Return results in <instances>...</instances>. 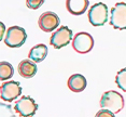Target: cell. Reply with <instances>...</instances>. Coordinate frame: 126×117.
<instances>
[{"label": "cell", "mask_w": 126, "mask_h": 117, "mask_svg": "<svg viewBox=\"0 0 126 117\" xmlns=\"http://www.w3.org/2000/svg\"><path fill=\"white\" fill-rule=\"evenodd\" d=\"M90 1L88 0H66V8L72 15H82L86 12Z\"/></svg>", "instance_id": "30bf717a"}, {"label": "cell", "mask_w": 126, "mask_h": 117, "mask_svg": "<svg viewBox=\"0 0 126 117\" xmlns=\"http://www.w3.org/2000/svg\"><path fill=\"white\" fill-rule=\"evenodd\" d=\"M72 47L76 52L80 54H86L93 50L94 39L88 33H78L72 39Z\"/></svg>", "instance_id": "5b68a950"}, {"label": "cell", "mask_w": 126, "mask_h": 117, "mask_svg": "<svg viewBox=\"0 0 126 117\" xmlns=\"http://www.w3.org/2000/svg\"><path fill=\"white\" fill-rule=\"evenodd\" d=\"M37 65L32 60H23L18 64V74L24 78H32L37 74Z\"/></svg>", "instance_id": "8fae6325"}, {"label": "cell", "mask_w": 126, "mask_h": 117, "mask_svg": "<svg viewBox=\"0 0 126 117\" xmlns=\"http://www.w3.org/2000/svg\"><path fill=\"white\" fill-rule=\"evenodd\" d=\"M27 39L26 30L19 26H12L7 29L4 37V44L10 48H19L25 44Z\"/></svg>", "instance_id": "3957f363"}, {"label": "cell", "mask_w": 126, "mask_h": 117, "mask_svg": "<svg viewBox=\"0 0 126 117\" xmlns=\"http://www.w3.org/2000/svg\"><path fill=\"white\" fill-rule=\"evenodd\" d=\"M115 84L121 90L126 92V67L122 68L115 76Z\"/></svg>", "instance_id": "9a60e30c"}, {"label": "cell", "mask_w": 126, "mask_h": 117, "mask_svg": "<svg viewBox=\"0 0 126 117\" xmlns=\"http://www.w3.org/2000/svg\"><path fill=\"white\" fill-rule=\"evenodd\" d=\"M113 116H115L114 113L109 110H106V108H102L101 111L97 112L96 114V117H113Z\"/></svg>", "instance_id": "e0dca14e"}, {"label": "cell", "mask_w": 126, "mask_h": 117, "mask_svg": "<svg viewBox=\"0 0 126 117\" xmlns=\"http://www.w3.org/2000/svg\"><path fill=\"white\" fill-rule=\"evenodd\" d=\"M108 7L104 2L95 3L88 10V21L93 26H104L108 21Z\"/></svg>", "instance_id": "7a4b0ae2"}, {"label": "cell", "mask_w": 126, "mask_h": 117, "mask_svg": "<svg viewBox=\"0 0 126 117\" xmlns=\"http://www.w3.org/2000/svg\"><path fill=\"white\" fill-rule=\"evenodd\" d=\"M110 25L114 29H126V2H117L110 11Z\"/></svg>", "instance_id": "277c9868"}, {"label": "cell", "mask_w": 126, "mask_h": 117, "mask_svg": "<svg viewBox=\"0 0 126 117\" xmlns=\"http://www.w3.org/2000/svg\"><path fill=\"white\" fill-rule=\"evenodd\" d=\"M86 78L81 74H73L68 79V87L72 92H82L86 88Z\"/></svg>", "instance_id": "7c38bea8"}, {"label": "cell", "mask_w": 126, "mask_h": 117, "mask_svg": "<svg viewBox=\"0 0 126 117\" xmlns=\"http://www.w3.org/2000/svg\"><path fill=\"white\" fill-rule=\"evenodd\" d=\"M1 99L5 102H12L22 94V87L18 81L9 80L4 81L0 88Z\"/></svg>", "instance_id": "ba28073f"}, {"label": "cell", "mask_w": 126, "mask_h": 117, "mask_svg": "<svg viewBox=\"0 0 126 117\" xmlns=\"http://www.w3.org/2000/svg\"><path fill=\"white\" fill-rule=\"evenodd\" d=\"M14 110L19 116L31 117L35 115L37 110H38V104L32 98L28 95H24L15 103Z\"/></svg>", "instance_id": "52a82bcc"}, {"label": "cell", "mask_w": 126, "mask_h": 117, "mask_svg": "<svg viewBox=\"0 0 126 117\" xmlns=\"http://www.w3.org/2000/svg\"><path fill=\"white\" fill-rule=\"evenodd\" d=\"M38 25L43 32L51 33L59 26V18L52 11H47L42 13L38 20Z\"/></svg>", "instance_id": "9c48e42d"}, {"label": "cell", "mask_w": 126, "mask_h": 117, "mask_svg": "<svg viewBox=\"0 0 126 117\" xmlns=\"http://www.w3.org/2000/svg\"><path fill=\"white\" fill-rule=\"evenodd\" d=\"M45 0H26V5L31 10H37L44 3Z\"/></svg>", "instance_id": "2e32d148"}, {"label": "cell", "mask_w": 126, "mask_h": 117, "mask_svg": "<svg viewBox=\"0 0 126 117\" xmlns=\"http://www.w3.org/2000/svg\"><path fill=\"white\" fill-rule=\"evenodd\" d=\"M14 75V68L8 62H1L0 63V80H9Z\"/></svg>", "instance_id": "5bb4252c"}, {"label": "cell", "mask_w": 126, "mask_h": 117, "mask_svg": "<svg viewBox=\"0 0 126 117\" xmlns=\"http://www.w3.org/2000/svg\"><path fill=\"white\" fill-rule=\"evenodd\" d=\"M73 39L72 30L68 26H61L57 28L55 33L52 34L50 38V44L55 49H61L70 44V41Z\"/></svg>", "instance_id": "8992f818"}, {"label": "cell", "mask_w": 126, "mask_h": 117, "mask_svg": "<svg viewBox=\"0 0 126 117\" xmlns=\"http://www.w3.org/2000/svg\"><path fill=\"white\" fill-rule=\"evenodd\" d=\"M47 47L44 44H39L31 48L29 53H28V58L32 60L36 63H40L47 58Z\"/></svg>", "instance_id": "4fadbf2b"}, {"label": "cell", "mask_w": 126, "mask_h": 117, "mask_svg": "<svg viewBox=\"0 0 126 117\" xmlns=\"http://www.w3.org/2000/svg\"><path fill=\"white\" fill-rule=\"evenodd\" d=\"M124 105H125L124 96L114 90L105 92L101 95V99H100V106H101V108L109 110L111 112H113L114 114L121 112L123 107H124Z\"/></svg>", "instance_id": "6da1fadb"}]
</instances>
